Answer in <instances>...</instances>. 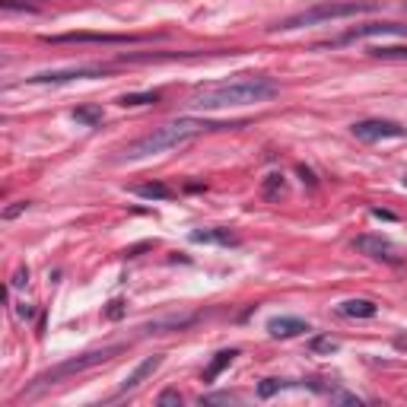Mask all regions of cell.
<instances>
[{
  "mask_svg": "<svg viewBox=\"0 0 407 407\" xmlns=\"http://www.w3.org/2000/svg\"><path fill=\"white\" fill-rule=\"evenodd\" d=\"M280 86L267 76H236L220 83H204L194 90V108H226V105H255V102L274 99Z\"/></svg>",
  "mask_w": 407,
  "mask_h": 407,
  "instance_id": "cell-1",
  "label": "cell"
},
{
  "mask_svg": "<svg viewBox=\"0 0 407 407\" xmlns=\"http://www.w3.org/2000/svg\"><path fill=\"white\" fill-rule=\"evenodd\" d=\"M220 127H239V125H213V121H204V118H178V121H169V125L156 127L153 134H143L134 143H127L121 150V159L156 156L163 150H172V147H182V143L194 140L204 131H220Z\"/></svg>",
  "mask_w": 407,
  "mask_h": 407,
  "instance_id": "cell-2",
  "label": "cell"
},
{
  "mask_svg": "<svg viewBox=\"0 0 407 407\" xmlns=\"http://www.w3.org/2000/svg\"><path fill=\"white\" fill-rule=\"evenodd\" d=\"M382 3L375 0H350V3H315V7L302 10L296 17H286L283 23L271 25L274 32H290V29H302V25H318L328 19H347V17H359V13H375Z\"/></svg>",
  "mask_w": 407,
  "mask_h": 407,
  "instance_id": "cell-3",
  "label": "cell"
},
{
  "mask_svg": "<svg viewBox=\"0 0 407 407\" xmlns=\"http://www.w3.org/2000/svg\"><path fill=\"white\" fill-rule=\"evenodd\" d=\"M118 353H125V344H112V347L90 350V353H80V357L64 359V363H58L54 369L42 373L39 379H35V385H51V382H58V379H64V375H74V373H86V369H96V366L108 363L112 357H118Z\"/></svg>",
  "mask_w": 407,
  "mask_h": 407,
  "instance_id": "cell-4",
  "label": "cell"
},
{
  "mask_svg": "<svg viewBox=\"0 0 407 407\" xmlns=\"http://www.w3.org/2000/svg\"><path fill=\"white\" fill-rule=\"evenodd\" d=\"M48 45H140L150 42V35H108V32H64V35H45Z\"/></svg>",
  "mask_w": 407,
  "mask_h": 407,
  "instance_id": "cell-5",
  "label": "cell"
},
{
  "mask_svg": "<svg viewBox=\"0 0 407 407\" xmlns=\"http://www.w3.org/2000/svg\"><path fill=\"white\" fill-rule=\"evenodd\" d=\"M353 249L359 255L373 258V261H382V264H404L407 261V251L401 245H395L391 239H385V236H357Z\"/></svg>",
  "mask_w": 407,
  "mask_h": 407,
  "instance_id": "cell-6",
  "label": "cell"
},
{
  "mask_svg": "<svg viewBox=\"0 0 407 407\" xmlns=\"http://www.w3.org/2000/svg\"><path fill=\"white\" fill-rule=\"evenodd\" d=\"M407 127L398 125V121H385V118H366V121H357L353 125V137L363 143H379V140H398L404 137Z\"/></svg>",
  "mask_w": 407,
  "mask_h": 407,
  "instance_id": "cell-7",
  "label": "cell"
},
{
  "mask_svg": "<svg viewBox=\"0 0 407 407\" xmlns=\"http://www.w3.org/2000/svg\"><path fill=\"white\" fill-rule=\"evenodd\" d=\"M108 67H67V70H45V74L29 76V83H70V80H92L105 76Z\"/></svg>",
  "mask_w": 407,
  "mask_h": 407,
  "instance_id": "cell-8",
  "label": "cell"
},
{
  "mask_svg": "<svg viewBox=\"0 0 407 407\" xmlns=\"http://www.w3.org/2000/svg\"><path fill=\"white\" fill-rule=\"evenodd\" d=\"M375 35H407V25L401 23H366V25H353L347 35H341L337 42H357V39H375Z\"/></svg>",
  "mask_w": 407,
  "mask_h": 407,
  "instance_id": "cell-9",
  "label": "cell"
},
{
  "mask_svg": "<svg viewBox=\"0 0 407 407\" xmlns=\"http://www.w3.org/2000/svg\"><path fill=\"white\" fill-rule=\"evenodd\" d=\"M191 242H198V245H223V249H229V245H239L242 239L233 233V229H226V226H213V229H194Z\"/></svg>",
  "mask_w": 407,
  "mask_h": 407,
  "instance_id": "cell-10",
  "label": "cell"
},
{
  "mask_svg": "<svg viewBox=\"0 0 407 407\" xmlns=\"http://www.w3.org/2000/svg\"><path fill=\"white\" fill-rule=\"evenodd\" d=\"M159 366H163V353H153V357H147L143 363H137V366H134V373L127 375L125 382H121V391H134L140 382H147V379L156 373Z\"/></svg>",
  "mask_w": 407,
  "mask_h": 407,
  "instance_id": "cell-11",
  "label": "cell"
},
{
  "mask_svg": "<svg viewBox=\"0 0 407 407\" xmlns=\"http://www.w3.org/2000/svg\"><path fill=\"white\" fill-rule=\"evenodd\" d=\"M267 331H271V337H280V341H286V337H296V334L309 331V324L302 322V318L280 315V318H271V322H267Z\"/></svg>",
  "mask_w": 407,
  "mask_h": 407,
  "instance_id": "cell-12",
  "label": "cell"
},
{
  "mask_svg": "<svg viewBox=\"0 0 407 407\" xmlns=\"http://www.w3.org/2000/svg\"><path fill=\"white\" fill-rule=\"evenodd\" d=\"M198 315H169V318H156V322L143 324V334H169V331H182L188 324H194Z\"/></svg>",
  "mask_w": 407,
  "mask_h": 407,
  "instance_id": "cell-13",
  "label": "cell"
},
{
  "mask_svg": "<svg viewBox=\"0 0 407 407\" xmlns=\"http://www.w3.org/2000/svg\"><path fill=\"white\" fill-rule=\"evenodd\" d=\"M337 312H341L344 318H375L379 315V306H375L373 300H344L341 306H337Z\"/></svg>",
  "mask_w": 407,
  "mask_h": 407,
  "instance_id": "cell-14",
  "label": "cell"
},
{
  "mask_svg": "<svg viewBox=\"0 0 407 407\" xmlns=\"http://www.w3.org/2000/svg\"><path fill=\"white\" fill-rule=\"evenodd\" d=\"M236 357H239V350H220V353L210 359L207 369H204V382H216V379H220V373H223V369L233 363Z\"/></svg>",
  "mask_w": 407,
  "mask_h": 407,
  "instance_id": "cell-15",
  "label": "cell"
},
{
  "mask_svg": "<svg viewBox=\"0 0 407 407\" xmlns=\"http://www.w3.org/2000/svg\"><path fill=\"white\" fill-rule=\"evenodd\" d=\"M74 121L83 127H99L105 121V112H102V105H80L74 108Z\"/></svg>",
  "mask_w": 407,
  "mask_h": 407,
  "instance_id": "cell-16",
  "label": "cell"
},
{
  "mask_svg": "<svg viewBox=\"0 0 407 407\" xmlns=\"http://www.w3.org/2000/svg\"><path fill=\"white\" fill-rule=\"evenodd\" d=\"M131 194H137V198H147V200H169L172 198V191H169V185L163 182H147V185H134Z\"/></svg>",
  "mask_w": 407,
  "mask_h": 407,
  "instance_id": "cell-17",
  "label": "cell"
},
{
  "mask_svg": "<svg viewBox=\"0 0 407 407\" xmlns=\"http://www.w3.org/2000/svg\"><path fill=\"white\" fill-rule=\"evenodd\" d=\"M302 382H290V379H264L258 385V398H274L277 391H286V388H300Z\"/></svg>",
  "mask_w": 407,
  "mask_h": 407,
  "instance_id": "cell-18",
  "label": "cell"
},
{
  "mask_svg": "<svg viewBox=\"0 0 407 407\" xmlns=\"http://www.w3.org/2000/svg\"><path fill=\"white\" fill-rule=\"evenodd\" d=\"M163 96H159L156 90L153 92H125L121 99H118V105H125V108H134V105H153V102H159Z\"/></svg>",
  "mask_w": 407,
  "mask_h": 407,
  "instance_id": "cell-19",
  "label": "cell"
},
{
  "mask_svg": "<svg viewBox=\"0 0 407 407\" xmlns=\"http://www.w3.org/2000/svg\"><path fill=\"white\" fill-rule=\"evenodd\" d=\"M373 58H382V61H407V48L404 45H375L369 48Z\"/></svg>",
  "mask_w": 407,
  "mask_h": 407,
  "instance_id": "cell-20",
  "label": "cell"
},
{
  "mask_svg": "<svg viewBox=\"0 0 407 407\" xmlns=\"http://www.w3.org/2000/svg\"><path fill=\"white\" fill-rule=\"evenodd\" d=\"M337 347H341V344L334 341V337H324V334H318V337H312V341H309V350H312V353H324V357L337 353Z\"/></svg>",
  "mask_w": 407,
  "mask_h": 407,
  "instance_id": "cell-21",
  "label": "cell"
},
{
  "mask_svg": "<svg viewBox=\"0 0 407 407\" xmlns=\"http://www.w3.org/2000/svg\"><path fill=\"white\" fill-rule=\"evenodd\" d=\"M283 191V175H267L264 178V198H277Z\"/></svg>",
  "mask_w": 407,
  "mask_h": 407,
  "instance_id": "cell-22",
  "label": "cell"
},
{
  "mask_svg": "<svg viewBox=\"0 0 407 407\" xmlns=\"http://www.w3.org/2000/svg\"><path fill=\"white\" fill-rule=\"evenodd\" d=\"M25 210H29V200H17L13 207L3 210V220H17V216H19V213H25Z\"/></svg>",
  "mask_w": 407,
  "mask_h": 407,
  "instance_id": "cell-23",
  "label": "cell"
},
{
  "mask_svg": "<svg viewBox=\"0 0 407 407\" xmlns=\"http://www.w3.org/2000/svg\"><path fill=\"white\" fill-rule=\"evenodd\" d=\"M156 404H159V407H166V404H182V395L169 388V391H163V395L156 398Z\"/></svg>",
  "mask_w": 407,
  "mask_h": 407,
  "instance_id": "cell-24",
  "label": "cell"
},
{
  "mask_svg": "<svg viewBox=\"0 0 407 407\" xmlns=\"http://www.w3.org/2000/svg\"><path fill=\"white\" fill-rule=\"evenodd\" d=\"M0 7L3 10H25V13H35V3H19V0H0Z\"/></svg>",
  "mask_w": 407,
  "mask_h": 407,
  "instance_id": "cell-25",
  "label": "cell"
},
{
  "mask_svg": "<svg viewBox=\"0 0 407 407\" xmlns=\"http://www.w3.org/2000/svg\"><path fill=\"white\" fill-rule=\"evenodd\" d=\"M105 315L112 318V322H115V318H121V315H125V302H121V300H115L112 306H108V312H105Z\"/></svg>",
  "mask_w": 407,
  "mask_h": 407,
  "instance_id": "cell-26",
  "label": "cell"
},
{
  "mask_svg": "<svg viewBox=\"0 0 407 407\" xmlns=\"http://www.w3.org/2000/svg\"><path fill=\"white\" fill-rule=\"evenodd\" d=\"M220 401H223V404H229V401H236V395H210V398H204L200 404H220Z\"/></svg>",
  "mask_w": 407,
  "mask_h": 407,
  "instance_id": "cell-27",
  "label": "cell"
},
{
  "mask_svg": "<svg viewBox=\"0 0 407 407\" xmlns=\"http://www.w3.org/2000/svg\"><path fill=\"white\" fill-rule=\"evenodd\" d=\"M25 283H29V271H17V274H13V286H25Z\"/></svg>",
  "mask_w": 407,
  "mask_h": 407,
  "instance_id": "cell-28",
  "label": "cell"
},
{
  "mask_svg": "<svg viewBox=\"0 0 407 407\" xmlns=\"http://www.w3.org/2000/svg\"><path fill=\"white\" fill-rule=\"evenodd\" d=\"M17 315L25 322V318H32V315H35V309H32V306H25V302H23V306H17Z\"/></svg>",
  "mask_w": 407,
  "mask_h": 407,
  "instance_id": "cell-29",
  "label": "cell"
},
{
  "mask_svg": "<svg viewBox=\"0 0 407 407\" xmlns=\"http://www.w3.org/2000/svg\"><path fill=\"white\" fill-rule=\"evenodd\" d=\"M373 216H379V220H395V213H388V210H373Z\"/></svg>",
  "mask_w": 407,
  "mask_h": 407,
  "instance_id": "cell-30",
  "label": "cell"
},
{
  "mask_svg": "<svg viewBox=\"0 0 407 407\" xmlns=\"http://www.w3.org/2000/svg\"><path fill=\"white\" fill-rule=\"evenodd\" d=\"M401 182H404V188H407V169H404V175H401Z\"/></svg>",
  "mask_w": 407,
  "mask_h": 407,
  "instance_id": "cell-31",
  "label": "cell"
}]
</instances>
